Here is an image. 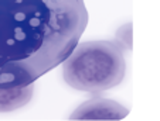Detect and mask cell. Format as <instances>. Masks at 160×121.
<instances>
[{
	"mask_svg": "<svg viewBox=\"0 0 160 121\" xmlns=\"http://www.w3.org/2000/svg\"><path fill=\"white\" fill-rule=\"evenodd\" d=\"M126 73L123 47L115 41H88L62 62V76L75 90L98 93L121 85Z\"/></svg>",
	"mask_w": 160,
	"mask_h": 121,
	"instance_id": "7a4b0ae2",
	"label": "cell"
},
{
	"mask_svg": "<svg viewBox=\"0 0 160 121\" xmlns=\"http://www.w3.org/2000/svg\"><path fill=\"white\" fill-rule=\"evenodd\" d=\"M33 94V86H20V87L0 89V113L16 110L28 103Z\"/></svg>",
	"mask_w": 160,
	"mask_h": 121,
	"instance_id": "3957f363",
	"label": "cell"
},
{
	"mask_svg": "<svg viewBox=\"0 0 160 121\" xmlns=\"http://www.w3.org/2000/svg\"><path fill=\"white\" fill-rule=\"evenodd\" d=\"M87 24L84 0H0V89L33 85L62 64Z\"/></svg>",
	"mask_w": 160,
	"mask_h": 121,
	"instance_id": "6da1fadb",
	"label": "cell"
}]
</instances>
